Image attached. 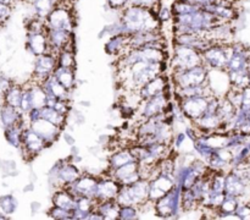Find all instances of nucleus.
Masks as SVG:
<instances>
[{"instance_id": "obj_1", "label": "nucleus", "mask_w": 250, "mask_h": 220, "mask_svg": "<svg viewBox=\"0 0 250 220\" xmlns=\"http://www.w3.org/2000/svg\"><path fill=\"white\" fill-rule=\"evenodd\" d=\"M133 160H136V159H134L133 154L131 153V151H125V149H122V151L117 152V153L112 154V155L110 156L109 165L110 168H111V170H115V169L120 168V166L125 165V164Z\"/></svg>"}, {"instance_id": "obj_2", "label": "nucleus", "mask_w": 250, "mask_h": 220, "mask_svg": "<svg viewBox=\"0 0 250 220\" xmlns=\"http://www.w3.org/2000/svg\"><path fill=\"white\" fill-rule=\"evenodd\" d=\"M0 208L5 214H12L17 208V200L12 195H5L0 197Z\"/></svg>"}, {"instance_id": "obj_3", "label": "nucleus", "mask_w": 250, "mask_h": 220, "mask_svg": "<svg viewBox=\"0 0 250 220\" xmlns=\"http://www.w3.org/2000/svg\"><path fill=\"white\" fill-rule=\"evenodd\" d=\"M11 6L9 5H5L0 2V24L5 23V22L9 20L10 15H11Z\"/></svg>"}, {"instance_id": "obj_4", "label": "nucleus", "mask_w": 250, "mask_h": 220, "mask_svg": "<svg viewBox=\"0 0 250 220\" xmlns=\"http://www.w3.org/2000/svg\"><path fill=\"white\" fill-rule=\"evenodd\" d=\"M128 4V0H107V5L112 10H121Z\"/></svg>"}, {"instance_id": "obj_5", "label": "nucleus", "mask_w": 250, "mask_h": 220, "mask_svg": "<svg viewBox=\"0 0 250 220\" xmlns=\"http://www.w3.org/2000/svg\"><path fill=\"white\" fill-rule=\"evenodd\" d=\"M77 1V0H59V2H62V4H66V5H71V6H73V4Z\"/></svg>"}, {"instance_id": "obj_6", "label": "nucleus", "mask_w": 250, "mask_h": 220, "mask_svg": "<svg viewBox=\"0 0 250 220\" xmlns=\"http://www.w3.org/2000/svg\"><path fill=\"white\" fill-rule=\"evenodd\" d=\"M15 1H16V0H0V2H1V4L9 5V6H11V7H12V5H14Z\"/></svg>"}, {"instance_id": "obj_7", "label": "nucleus", "mask_w": 250, "mask_h": 220, "mask_svg": "<svg viewBox=\"0 0 250 220\" xmlns=\"http://www.w3.org/2000/svg\"><path fill=\"white\" fill-rule=\"evenodd\" d=\"M6 215H0V219H6Z\"/></svg>"}]
</instances>
